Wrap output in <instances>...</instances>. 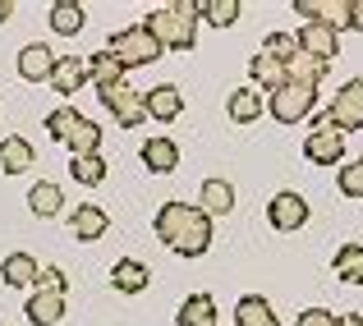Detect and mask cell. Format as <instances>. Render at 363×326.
<instances>
[{"label":"cell","instance_id":"40","mask_svg":"<svg viewBox=\"0 0 363 326\" xmlns=\"http://www.w3.org/2000/svg\"><path fill=\"white\" fill-rule=\"evenodd\" d=\"M359 166H363V161H359Z\"/></svg>","mask_w":363,"mask_h":326},{"label":"cell","instance_id":"2","mask_svg":"<svg viewBox=\"0 0 363 326\" xmlns=\"http://www.w3.org/2000/svg\"><path fill=\"white\" fill-rule=\"evenodd\" d=\"M143 28L157 37L161 51H189L198 42V0H175V5L152 9Z\"/></svg>","mask_w":363,"mask_h":326},{"label":"cell","instance_id":"38","mask_svg":"<svg viewBox=\"0 0 363 326\" xmlns=\"http://www.w3.org/2000/svg\"><path fill=\"white\" fill-rule=\"evenodd\" d=\"M336 326H363V313H345V317H336Z\"/></svg>","mask_w":363,"mask_h":326},{"label":"cell","instance_id":"29","mask_svg":"<svg viewBox=\"0 0 363 326\" xmlns=\"http://www.w3.org/2000/svg\"><path fill=\"white\" fill-rule=\"evenodd\" d=\"M198 18H207L212 28H230L240 18V0H198Z\"/></svg>","mask_w":363,"mask_h":326},{"label":"cell","instance_id":"17","mask_svg":"<svg viewBox=\"0 0 363 326\" xmlns=\"http://www.w3.org/2000/svg\"><path fill=\"white\" fill-rule=\"evenodd\" d=\"M65 147H69L74 157H97V147H101V124H97V120H88V115H79V124L69 129Z\"/></svg>","mask_w":363,"mask_h":326},{"label":"cell","instance_id":"3","mask_svg":"<svg viewBox=\"0 0 363 326\" xmlns=\"http://www.w3.org/2000/svg\"><path fill=\"white\" fill-rule=\"evenodd\" d=\"M101 51H111L120 60V69H143V64H152L161 55V46H157V37L147 33L143 23H133V28H120L116 37H111Z\"/></svg>","mask_w":363,"mask_h":326},{"label":"cell","instance_id":"7","mask_svg":"<svg viewBox=\"0 0 363 326\" xmlns=\"http://www.w3.org/2000/svg\"><path fill=\"white\" fill-rule=\"evenodd\" d=\"M267 220H272V230H299L308 220V203L299 193H276L267 203Z\"/></svg>","mask_w":363,"mask_h":326},{"label":"cell","instance_id":"11","mask_svg":"<svg viewBox=\"0 0 363 326\" xmlns=\"http://www.w3.org/2000/svg\"><path fill=\"white\" fill-rule=\"evenodd\" d=\"M294 42H299V51L318 55V60H327V64H331V55L340 51V33H331V28H322V23H303V33L294 37Z\"/></svg>","mask_w":363,"mask_h":326},{"label":"cell","instance_id":"27","mask_svg":"<svg viewBox=\"0 0 363 326\" xmlns=\"http://www.w3.org/2000/svg\"><path fill=\"white\" fill-rule=\"evenodd\" d=\"M248 74H253V83H262L267 92H276V88L285 83V64H281V60H272V55H262V51L248 60Z\"/></svg>","mask_w":363,"mask_h":326},{"label":"cell","instance_id":"5","mask_svg":"<svg viewBox=\"0 0 363 326\" xmlns=\"http://www.w3.org/2000/svg\"><path fill=\"white\" fill-rule=\"evenodd\" d=\"M318 129H331V133H340V138H345L350 129H363V79L345 83V88L336 92V101L322 111Z\"/></svg>","mask_w":363,"mask_h":326},{"label":"cell","instance_id":"18","mask_svg":"<svg viewBox=\"0 0 363 326\" xmlns=\"http://www.w3.org/2000/svg\"><path fill=\"white\" fill-rule=\"evenodd\" d=\"M235 322L240 326H281V317L272 313V303H267L262 294H244V299L235 303Z\"/></svg>","mask_w":363,"mask_h":326},{"label":"cell","instance_id":"31","mask_svg":"<svg viewBox=\"0 0 363 326\" xmlns=\"http://www.w3.org/2000/svg\"><path fill=\"white\" fill-rule=\"evenodd\" d=\"M69 175L79 184H101L106 179V161L101 157H69Z\"/></svg>","mask_w":363,"mask_h":326},{"label":"cell","instance_id":"36","mask_svg":"<svg viewBox=\"0 0 363 326\" xmlns=\"http://www.w3.org/2000/svg\"><path fill=\"white\" fill-rule=\"evenodd\" d=\"M294 326H336V317H331L327 308H303V313H299V322H294Z\"/></svg>","mask_w":363,"mask_h":326},{"label":"cell","instance_id":"20","mask_svg":"<svg viewBox=\"0 0 363 326\" xmlns=\"http://www.w3.org/2000/svg\"><path fill=\"white\" fill-rule=\"evenodd\" d=\"M285 79L313 83V88H318V83L327 79V60H318V55H308V51H294L290 60H285Z\"/></svg>","mask_w":363,"mask_h":326},{"label":"cell","instance_id":"34","mask_svg":"<svg viewBox=\"0 0 363 326\" xmlns=\"http://www.w3.org/2000/svg\"><path fill=\"white\" fill-rule=\"evenodd\" d=\"M340 193L345 198H363V166L359 161H350V166H340Z\"/></svg>","mask_w":363,"mask_h":326},{"label":"cell","instance_id":"25","mask_svg":"<svg viewBox=\"0 0 363 326\" xmlns=\"http://www.w3.org/2000/svg\"><path fill=\"white\" fill-rule=\"evenodd\" d=\"M336 276L345 285H363V244H345V248H336Z\"/></svg>","mask_w":363,"mask_h":326},{"label":"cell","instance_id":"4","mask_svg":"<svg viewBox=\"0 0 363 326\" xmlns=\"http://www.w3.org/2000/svg\"><path fill=\"white\" fill-rule=\"evenodd\" d=\"M313 106H318V88H313V83H294V79H285L281 88L272 92V101H267L272 120H281V124H299V120H308Z\"/></svg>","mask_w":363,"mask_h":326},{"label":"cell","instance_id":"26","mask_svg":"<svg viewBox=\"0 0 363 326\" xmlns=\"http://www.w3.org/2000/svg\"><path fill=\"white\" fill-rule=\"evenodd\" d=\"M28 207H33V216H60V207H65V193L55 184H33L28 189Z\"/></svg>","mask_w":363,"mask_h":326},{"label":"cell","instance_id":"32","mask_svg":"<svg viewBox=\"0 0 363 326\" xmlns=\"http://www.w3.org/2000/svg\"><path fill=\"white\" fill-rule=\"evenodd\" d=\"M79 115H83V111H74V106H60V111H51V115H46V133H51L55 142H65V138H69V129L79 124Z\"/></svg>","mask_w":363,"mask_h":326},{"label":"cell","instance_id":"1","mask_svg":"<svg viewBox=\"0 0 363 326\" xmlns=\"http://www.w3.org/2000/svg\"><path fill=\"white\" fill-rule=\"evenodd\" d=\"M157 239L179 257H203L212 248V220L189 203H166L157 212Z\"/></svg>","mask_w":363,"mask_h":326},{"label":"cell","instance_id":"33","mask_svg":"<svg viewBox=\"0 0 363 326\" xmlns=\"http://www.w3.org/2000/svg\"><path fill=\"white\" fill-rule=\"evenodd\" d=\"M294 51H299V42H294V37L290 33H272V37H267V42H262V55H272V60H290V55Z\"/></svg>","mask_w":363,"mask_h":326},{"label":"cell","instance_id":"15","mask_svg":"<svg viewBox=\"0 0 363 326\" xmlns=\"http://www.w3.org/2000/svg\"><path fill=\"white\" fill-rule=\"evenodd\" d=\"M230 207H235V189L225 184V179H207L203 193H198V212L212 220V216H225Z\"/></svg>","mask_w":363,"mask_h":326},{"label":"cell","instance_id":"19","mask_svg":"<svg viewBox=\"0 0 363 326\" xmlns=\"http://www.w3.org/2000/svg\"><path fill=\"white\" fill-rule=\"evenodd\" d=\"M106 225H111V220H106L101 207H88V203H83V207H74V212H69L74 239H101V235H106Z\"/></svg>","mask_w":363,"mask_h":326},{"label":"cell","instance_id":"23","mask_svg":"<svg viewBox=\"0 0 363 326\" xmlns=\"http://www.w3.org/2000/svg\"><path fill=\"white\" fill-rule=\"evenodd\" d=\"M28 166H33V142L28 138H5L0 142V170H5V175H23Z\"/></svg>","mask_w":363,"mask_h":326},{"label":"cell","instance_id":"6","mask_svg":"<svg viewBox=\"0 0 363 326\" xmlns=\"http://www.w3.org/2000/svg\"><path fill=\"white\" fill-rule=\"evenodd\" d=\"M97 97H101V106L116 115V124H124V129H133V124H143V120H147L143 92H133L129 83H101V88H97Z\"/></svg>","mask_w":363,"mask_h":326},{"label":"cell","instance_id":"9","mask_svg":"<svg viewBox=\"0 0 363 326\" xmlns=\"http://www.w3.org/2000/svg\"><path fill=\"white\" fill-rule=\"evenodd\" d=\"M303 157L313 161V166H336L340 157H345V138L331 129H313L308 142H303Z\"/></svg>","mask_w":363,"mask_h":326},{"label":"cell","instance_id":"8","mask_svg":"<svg viewBox=\"0 0 363 326\" xmlns=\"http://www.w3.org/2000/svg\"><path fill=\"white\" fill-rule=\"evenodd\" d=\"M51 83L55 92H60V97H74V92L83 88V83H88V64L79 60V55H55V64H51Z\"/></svg>","mask_w":363,"mask_h":326},{"label":"cell","instance_id":"24","mask_svg":"<svg viewBox=\"0 0 363 326\" xmlns=\"http://www.w3.org/2000/svg\"><path fill=\"white\" fill-rule=\"evenodd\" d=\"M83 18H88V14H83L79 0H55V5H51V28L60 37H74L83 28Z\"/></svg>","mask_w":363,"mask_h":326},{"label":"cell","instance_id":"39","mask_svg":"<svg viewBox=\"0 0 363 326\" xmlns=\"http://www.w3.org/2000/svg\"><path fill=\"white\" fill-rule=\"evenodd\" d=\"M9 14H14V5H9V0H0V23H5Z\"/></svg>","mask_w":363,"mask_h":326},{"label":"cell","instance_id":"12","mask_svg":"<svg viewBox=\"0 0 363 326\" xmlns=\"http://www.w3.org/2000/svg\"><path fill=\"white\" fill-rule=\"evenodd\" d=\"M51 64H55V55H51V46H42V42L18 51V74H23L28 83H46L51 79Z\"/></svg>","mask_w":363,"mask_h":326},{"label":"cell","instance_id":"14","mask_svg":"<svg viewBox=\"0 0 363 326\" xmlns=\"http://www.w3.org/2000/svg\"><path fill=\"white\" fill-rule=\"evenodd\" d=\"M138 157H143V166H147L152 175H170V170L179 166V147L170 138H147Z\"/></svg>","mask_w":363,"mask_h":326},{"label":"cell","instance_id":"21","mask_svg":"<svg viewBox=\"0 0 363 326\" xmlns=\"http://www.w3.org/2000/svg\"><path fill=\"white\" fill-rule=\"evenodd\" d=\"M37 257H28V253H9L5 262H0V276H5V285H14V290H28V285L37 281Z\"/></svg>","mask_w":363,"mask_h":326},{"label":"cell","instance_id":"13","mask_svg":"<svg viewBox=\"0 0 363 326\" xmlns=\"http://www.w3.org/2000/svg\"><path fill=\"white\" fill-rule=\"evenodd\" d=\"M28 322L33 326H55L65 317V294H46V290H33V299L23 303Z\"/></svg>","mask_w":363,"mask_h":326},{"label":"cell","instance_id":"22","mask_svg":"<svg viewBox=\"0 0 363 326\" xmlns=\"http://www.w3.org/2000/svg\"><path fill=\"white\" fill-rule=\"evenodd\" d=\"M179 326H216V303L212 294H189L184 303H179Z\"/></svg>","mask_w":363,"mask_h":326},{"label":"cell","instance_id":"28","mask_svg":"<svg viewBox=\"0 0 363 326\" xmlns=\"http://www.w3.org/2000/svg\"><path fill=\"white\" fill-rule=\"evenodd\" d=\"M230 120H235V124H253V120H262V97H257L253 88L230 92Z\"/></svg>","mask_w":363,"mask_h":326},{"label":"cell","instance_id":"16","mask_svg":"<svg viewBox=\"0 0 363 326\" xmlns=\"http://www.w3.org/2000/svg\"><path fill=\"white\" fill-rule=\"evenodd\" d=\"M111 281H116L120 294H143V290H147V281H152V271L138 262V257H120L116 271H111Z\"/></svg>","mask_w":363,"mask_h":326},{"label":"cell","instance_id":"30","mask_svg":"<svg viewBox=\"0 0 363 326\" xmlns=\"http://www.w3.org/2000/svg\"><path fill=\"white\" fill-rule=\"evenodd\" d=\"M83 64H88V79L97 83V88H101V83H124V69H120V60L111 51H97L92 60H83Z\"/></svg>","mask_w":363,"mask_h":326},{"label":"cell","instance_id":"10","mask_svg":"<svg viewBox=\"0 0 363 326\" xmlns=\"http://www.w3.org/2000/svg\"><path fill=\"white\" fill-rule=\"evenodd\" d=\"M143 106H147V120H179L184 97H179L175 83H157L152 92H143Z\"/></svg>","mask_w":363,"mask_h":326},{"label":"cell","instance_id":"35","mask_svg":"<svg viewBox=\"0 0 363 326\" xmlns=\"http://www.w3.org/2000/svg\"><path fill=\"white\" fill-rule=\"evenodd\" d=\"M33 290L65 294V271H60V266H37V281H33Z\"/></svg>","mask_w":363,"mask_h":326},{"label":"cell","instance_id":"37","mask_svg":"<svg viewBox=\"0 0 363 326\" xmlns=\"http://www.w3.org/2000/svg\"><path fill=\"white\" fill-rule=\"evenodd\" d=\"M350 28L363 33V0H350Z\"/></svg>","mask_w":363,"mask_h":326}]
</instances>
